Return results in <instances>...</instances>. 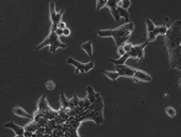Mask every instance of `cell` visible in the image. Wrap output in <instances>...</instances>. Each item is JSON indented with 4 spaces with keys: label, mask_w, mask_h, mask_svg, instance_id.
Here are the masks:
<instances>
[{
    "label": "cell",
    "mask_w": 181,
    "mask_h": 137,
    "mask_svg": "<svg viewBox=\"0 0 181 137\" xmlns=\"http://www.w3.org/2000/svg\"><path fill=\"white\" fill-rule=\"evenodd\" d=\"M106 1H107V0H99V1L98 3H96V9H101L102 8V6H105L106 5Z\"/></svg>",
    "instance_id": "obj_27"
},
{
    "label": "cell",
    "mask_w": 181,
    "mask_h": 137,
    "mask_svg": "<svg viewBox=\"0 0 181 137\" xmlns=\"http://www.w3.org/2000/svg\"><path fill=\"white\" fill-rule=\"evenodd\" d=\"M133 78H135L137 80H143V82H152V77L149 74L144 73V72L142 70H134V74H133Z\"/></svg>",
    "instance_id": "obj_11"
},
{
    "label": "cell",
    "mask_w": 181,
    "mask_h": 137,
    "mask_svg": "<svg viewBox=\"0 0 181 137\" xmlns=\"http://www.w3.org/2000/svg\"><path fill=\"white\" fill-rule=\"evenodd\" d=\"M129 5H131V1H129V0H120L118 1V6H121V8L125 9V10H127L129 8Z\"/></svg>",
    "instance_id": "obj_22"
},
{
    "label": "cell",
    "mask_w": 181,
    "mask_h": 137,
    "mask_svg": "<svg viewBox=\"0 0 181 137\" xmlns=\"http://www.w3.org/2000/svg\"><path fill=\"white\" fill-rule=\"evenodd\" d=\"M81 48H83V49L89 55L90 61H93V60H91V58H93V42H91V41L84 42V43L81 44Z\"/></svg>",
    "instance_id": "obj_14"
},
{
    "label": "cell",
    "mask_w": 181,
    "mask_h": 137,
    "mask_svg": "<svg viewBox=\"0 0 181 137\" xmlns=\"http://www.w3.org/2000/svg\"><path fill=\"white\" fill-rule=\"evenodd\" d=\"M106 5L108 6L110 10H111V9H116L118 6V1H117V0H107Z\"/></svg>",
    "instance_id": "obj_21"
},
{
    "label": "cell",
    "mask_w": 181,
    "mask_h": 137,
    "mask_svg": "<svg viewBox=\"0 0 181 137\" xmlns=\"http://www.w3.org/2000/svg\"><path fill=\"white\" fill-rule=\"evenodd\" d=\"M129 58V53H125L123 56H121V58L118 60H110L115 66H122V64H126V61Z\"/></svg>",
    "instance_id": "obj_16"
},
{
    "label": "cell",
    "mask_w": 181,
    "mask_h": 137,
    "mask_svg": "<svg viewBox=\"0 0 181 137\" xmlns=\"http://www.w3.org/2000/svg\"><path fill=\"white\" fill-rule=\"evenodd\" d=\"M67 63H68V64H73V66H74L78 70H79V72H81V73H86V72L91 70V69L94 68V66H95L93 61H89V63L84 64V63H80V62L75 61L74 58H68V60H67Z\"/></svg>",
    "instance_id": "obj_6"
},
{
    "label": "cell",
    "mask_w": 181,
    "mask_h": 137,
    "mask_svg": "<svg viewBox=\"0 0 181 137\" xmlns=\"http://www.w3.org/2000/svg\"><path fill=\"white\" fill-rule=\"evenodd\" d=\"M145 24H147V31H148V32H152V31L155 29V25H154V22L150 20V19H147V20H145Z\"/></svg>",
    "instance_id": "obj_23"
},
{
    "label": "cell",
    "mask_w": 181,
    "mask_h": 137,
    "mask_svg": "<svg viewBox=\"0 0 181 137\" xmlns=\"http://www.w3.org/2000/svg\"><path fill=\"white\" fill-rule=\"evenodd\" d=\"M101 72H102V73L105 74L107 78H110V79H111V80H116V79H117V78H118V74L116 73V72H111V70H105V69H102Z\"/></svg>",
    "instance_id": "obj_18"
},
{
    "label": "cell",
    "mask_w": 181,
    "mask_h": 137,
    "mask_svg": "<svg viewBox=\"0 0 181 137\" xmlns=\"http://www.w3.org/2000/svg\"><path fill=\"white\" fill-rule=\"evenodd\" d=\"M165 36V47L171 51L181 46V21L177 20L167 29Z\"/></svg>",
    "instance_id": "obj_2"
},
{
    "label": "cell",
    "mask_w": 181,
    "mask_h": 137,
    "mask_svg": "<svg viewBox=\"0 0 181 137\" xmlns=\"http://www.w3.org/2000/svg\"><path fill=\"white\" fill-rule=\"evenodd\" d=\"M90 105H91V104H90L89 99H88V98H85V99H84V110H85V111H86V110L89 109V106H90Z\"/></svg>",
    "instance_id": "obj_28"
},
{
    "label": "cell",
    "mask_w": 181,
    "mask_h": 137,
    "mask_svg": "<svg viewBox=\"0 0 181 137\" xmlns=\"http://www.w3.org/2000/svg\"><path fill=\"white\" fill-rule=\"evenodd\" d=\"M32 135H33V133H31V132H27V131H25V132H24V137H31Z\"/></svg>",
    "instance_id": "obj_34"
},
{
    "label": "cell",
    "mask_w": 181,
    "mask_h": 137,
    "mask_svg": "<svg viewBox=\"0 0 181 137\" xmlns=\"http://www.w3.org/2000/svg\"><path fill=\"white\" fill-rule=\"evenodd\" d=\"M56 35L59 37L61 35H63V30H61V29H57V31H56Z\"/></svg>",
    "instance_id": "obj_31"
},
{
    "label": "cell",
    "mask_w": 181,
    "mask_h": 137,
    "mask_svg": "<svg viewBox=\"0 0 181 137\" xmlns=\"http://www.w3.org/2000/svg\"><path fill=\"white\" fill-rule=\"evenodd\" d=\"M134 68L126 66V64H122V66H116V73L118 74V77H132L134 74Z\"/></svg>",
    "instance_id": "obj_7"
},
{
    "label": "cell",
    "mask_w": 181,
    "mask_h": 137,
    "mask_svg": "<svg viewBox=\"0 0 181 137\" xmlns=\"http://www.w3.org/2000/svg\"><path fill=\"white\" fill-rule=\"evenodd\" d=\"M102 110H103V100H102V96L99 93H96V100L89 106V109L86 110V111H101L102 113Z\"/></svg>",
    "instance_id": "obj_9"
},
{
    "label": "cell",
    "mask_w": 181,
    "mask_h": 137,
    "mask_svg": "<svg viewBox=\"0 0 181 137\" xmlns=\"http://www.w3.org/2000/svg\"><path fill=\"white\" fill-rule=\"evenodd\" d=\"M58 29H61V30H64V29H67V25L64 24L63 21H61L59 24H58Z\"/></svg>",
    "instance_id": "obj_29"
},
{
    "label": "cell",
    "mask_w": 181,
    "mask_h": 137,
    "mask_svg": "<svg viewBox=\"0 0 181 137\" xmlns=\"http://www.w3.org/2000/svg\"><path fill=\"white\" fill-rule=\"evenodd\" d=\"M4 126H5V127H8V128H11L12 131L15 132L16 136H24V132H25L24 127H20V126L16 125V123H14L12 121H10V122H8V123H5Z\"/></svg>",
    "instance_id": "obj_10"
},
{
    "label": "cell",
    "mask_w": 181,
    "mask_h": 137,
    "mask_svg": "<svg viewBox=\"0 0 181 137\" xmlns=\"http://www.w3.org/2000/svg\"><path fill=\"white\" fill-rule=\"evenodd\" d=\"M166 31H167V27H166V26H164V25L159 26V27H155L152 32H148V40H147V41H148V42L154 41L155 38H157L158 35H165Z\"/></svg>",
    "instance_id": "obj_8"
},
{
    "label": "cell",
    "mask_w": 181,
    "mask_h": 137,
    "mask_svg": "<svg viewBox=\"0 0 181 137\" xmlns=\"http://www.w3.org/2000/svg\"><path fill=\"white\" fill-rule=\"evenodd\" d=\"M132 46L133 44H131V43H125L123 46H122V48H123V51H125V53H129V51H131V48H132Z\"/></svg>",
    "instance_id": "obj_26"
},
{
    "label": "cell",
    "mask_w": 181,
    "mask_h": 137,
    "mask_svg": "<svg viewBox=\"0 0 181 137\" xmlns=\"http://www.w3.org/2000/svg\"><path fill=\"white\" fill-rule=\"evenodd\" d=\"M133 30H134V24L129 21V22H126L125 25H122L115 30H99L98 35L101 37H107V36L113 37L115 43L118 48L128 42V38L133 32Z\"/></svg>",
    "instance_id": "obj_1"
},
{
    "label": "cell",
    "mask_w": 181,
    "mask_h": 137,
    "mask_svg": "<svg viewBox=\"0 0 181 137\" xmlns=\"http://www.w3.org/2000/svg\"><path fill=\"white\" fill-rule=\"evenodd\" d=\"M86 91H88V99L90 101V104H93L95 100H96V91L94 90V88L91 85H88L86 87Z\"/></svg>",
    "instance_id": "obj_15"
},
{
    "label": "cell",
    "mask_w": 181,
    "mask_h": 137,
    "mask_svg": "<svg viewBox=\"0 0 181 137\" xmlns=\"http://www.w3.org/2000/svg\"><path fill=\"white\" fill-rule=\"evenodd\" d=\"M117 11H118V14H120V17L126 19L127 22H129V14H128V10H125V9H122L121 6H117Z\"/></svg>",
    "instance_id": "obj_19"
},
{
    "label": "cell",
    "mask_w": 181,
    "mask_h": 137,
    "mask_svg": "<svg viewBox=\"0 0 181 137\" xmlns=\"http://www.w3.org/2000/svg\"><path fill=\"white\" fill-rule=\"evenodd\" d=\"M170 56V66L171 68H175L177 70L181 69V46L169 51Z\"/></svg>",
    "instance_id": "obj_3"
},
{
    "label": "cell",
    "mask_w": 181,
    "mask_h": 137,
    "mask_svg": "<svg viewBox=\"0 0 181 137\" xmlns=\"http://www.w3.org/2000/svg\"><path fill=\"white\" fill-rule=\"evenodd\" d=\"M51 108H49V105L47 104V100H46V96H42L41 99H40V101H38V111H42V113H46V111H48Z\"/></svg>",
    "instance_id": "obj_12"
},
{
    "label": "cell",
    "mask_w": 181,
    "mask_h": 137,
    "mask_svg": "<svg viewBox=\"0 0 181 137\" xmlns=\"http://www.w3.org/2000/svg\"><path fill=\"white\" fill-rule=\"evenodd\" d=\"M63 35H64V36H69V35H70V30H69L68 27L64 29V30H63Z\"/></svg>",
    "instance_id": "obj_30"
},
{
    "label": "cell",
    "mask_w": 181,
    "mask_h": 137,
    "mask_svg": "<svg viewBox=\"0 0 181 137\" xmlns=\"http://www.w3.org/2000/svg\"><path fill=\"white\" fill-rule=\"evenodd\" d=\"M149 43L148 41L143 42L142 44H137V46H132L131 51H129V58H134V60H144V48L145 46Z\"/></svg>",
    "instance_id": "obj_4"
},
{
    "label": "cell",
    "mask_w": 181,
    "mask_h": 137,
    "mask_svg": "<svg viewBox=\"0 0 181 137\" xmlns=\"http://www.w3.org/2000/svg\"><path fill=\"white\" fill-rule=\"evenodd\" d=\"M12 113H14L15 115H17V116H20V117H26V119H33V116L30 115L27 111H25L22 108H15L14 110H12Z\"/></svg>",
    "instance_id": "obj_13"
},
{
    "label": "cell",
    "mask_w": 181,
    "mask_h": 137,
    "mask_svg": "<svg viewBox=\"0 0 181 137\" xmlns=\"http://www.w3.org/2000/svg\"><path fill=\"white\" fill-rule=\"evenodd\" d=\"M47 87H48V89H53L54 83H53V82H48V83H47Z\"/></svg>",
    "instance_id": "obj_32"
},
{
    "label": "cell",
    "mask_w": 181,
    "mask_h": 137,
    "mask_svg": "<svg viewBox=\"0 0 181 137\" xmlns=\"http://www.w3.org/2000/svg\"><path fill=\"white\" fill-rule=\"evenodd\" d=\"M48 40H49V52L54 53L57 48H67L66 43H62L59 41V37L56 35V32H51L48 35Z\"/></svg>",
    "instance_id": "obj_5"
},
{
    "label": "cell",
    "mask_w": 181,
    "mask_h": 137,
    "mask_svg": "<svg viewBox=\"0 0 181 137\" xmlns=\"http://www.w3.org/2000/svg\"><path fill=\"white\" fill-rule=\"evenodd\" d=\"M166 114L169 115L170 117H175V115H176V111H175V109H174V108L169 106V108H166Z\"/></svg>",
    "instance_id": "obj_25"
},
{
    "label": "cell",
    "mask_w": 181,
    "mask_h": 137,
    "mask_svg": "<svg viewBox=\"0 0 181 137\" xmlns=\"http://www.w3.org/2000/svg\"><path fill=\"white\" fill-rule=\"evenodd\" d=\"M16 137H24V136H16Z\"/></svg>",
    "instance_id": "obj_35"
},
{
    "label": "cell",
    "mask_w": 181,
    "mask_h": 137,
    "mask_svg": "<svg viewBox=\"0 0 181 137\" xmlns=\"http://www.w3.org/2000/svg\"><path fill=\"white\" fill-rule=\"evenodd\" d=\"M68 99L66 98V95H64V93L62 91L61 93V104H62V109H68Z\"/></svg>",
    "instance_id": "obj_20"
},
{
    "label": "cell",
    "mask_w": 181,
    "mask_h": 137,
    "mask_svg": "<svg viewBox=\"0 0 181 137\" xmlns=\"http://www.w3.org/2000/svg\"><path fill=\"white\" fill-rule=\"evenodd\" d=\"M110 11H111V15L113 16V19H115L116 21H118L120 19H121V17H120V14H118V11H117V8H116V9H111Z\"/></svg>",
    "instance_id": "obj_24"
},
{
    "label": "cell",
    "mask_w": 181,
    "mask_h": 137,
    "mask_svg": "<svg viewBox=\"0 0 181 137\" xmlns=\"http://www.w3.org/2000/svg\"><path fill=\"white\" fill-rule=\"evenodd\" d=\"M118 53H120V56L125 55V51H123V48H122V47H118Z\"/></svg>",
    "instance_id": "obj_33"
},
{
    "label": "cell",
    "mask_w": 181,
    "mask_h": 137,
    "mask_svg": "<svg viewBox=\"0 0 181 137\" xmlns=\"http://www.w3.org/2000/svg\"><path fill=\"white\" fill-rule=\"evenodd\" d=\"M37 128H38V126H37V122H31L30 125H26L25 127H24V130L25 131H27V132H31V133H35L36 131H37Z\"/></svg>",
    "instance_id": "obj_17"
}]
</instances>
